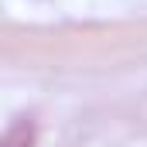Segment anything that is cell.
Returning a JSON list of instances; mask_svg holds the SVG:
<instances>
[{"mask_svg": "<svg viewBox=\"0 0 147 147\" xmlns=\"http://www.w3.org/2000/svg\"><path fill=\"white\" fill-rule=\"evenodd\" d=\"M31 144V130L21 123V127H14L10 134H7V140H3V147H28Z\"/></svg>", "mask_w": 147, "mask_h": 147, "instance_id": "6da1fadb", "label": "cell"}]
</instances>
